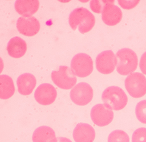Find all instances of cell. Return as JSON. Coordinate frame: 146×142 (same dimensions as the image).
Masks as SVG:
<instances>
[{
  "instance_id": "obj_1",
  "label": "cell",
  "mask_w": 146,
  "mask_h": 142,
  "mask_svg": "<svg viewBox=\"0 0 146 142\" xmlns=\"http://www.w3.org/2000/svg\"><path fill=\"white\" fill-rule=\"evenodd\" d=\"M68 23L73 30L78 26V30L82 34L90 31L94 26L95 18L92 13L84 7L74 9L70 14Z\"/></svg>"
},
{
  "instance_id": "obj_2",
  "label": "cell",
  "mask_w": 146,
  "mask_h": 142,
  "mask_svg": "<svg viewBox=\"0 0 146 142\" xmlns=\"http://www.w3.org/2000/svg\"><path fill=\"white\" fill-rule=\"evenodd\" d=\"M102 99L106 107L115 111L124 108L128 102L127 96L123 89L115 86L108 87L103 91Z\"/></svg>"
},
{
  "instance_id": "obj_3",
  "label": "cell",
  "mask_w": 146,
  "mask_h": 142,
  "mask_svg": "<svg viewBox=\"0 0 146 142\" xmlns=\"http://www.w3.org/2000/svg\"><path fill=\"white\" fill-rule=\"evenodd\" d=\"M117 59V72L121 75H127L135 71L137 68L138 59L136 54L131 49L123 48L116 54Z\"/></svg>"
},
{
  "instance_id": "obj_4",
  "label": "cell",
  "mask_w": 146,
  "mask_h": 142,
  "mask_svg": "<svg viewBox=\"0 0 146 142\" xmlns=\"http://www.w3.org/2000/svg\"><path fill=\"white\" fill-rule=\"evenodd\" d=\"M70 68L76 76L80 78L86 77L93 71L92 59L87 54H77L71 59Z\"/></svg>"
},
{
  "instance_id": "obj_5",
  "label": "cell",
  "mask_w": 146,
  "mask_h": 142,
  "mask_svg": "<svg viewBox=\"0 0 146 142\" xmlns=\"http://www.w3.org/2000/svg\"><path fill=\"white\" fill-rule=\"evenodd\" d=\"M125 87L133 98H139L146 94V78L141 73L133 72L125 79Z\"/></svg>"
},
{
  "instance_id": "obj_6",
  "label": "cell",
  "mask_w": 146,
  "mask_h": 142,
  "mask_svg": "<svg viewBox=\"0 0 146 142\" xmlns=\"http://www.w3.org/2000/svg\"><path fill=\"white\" fill-rule=\"evenodd\" d=\"M51 79L56 86L64 90L72 88L77 81L76 75L66 66H60L58 71L53 70L51 72Z\"/></svg>"
},
{
  "instance_id": "obj_7",
  "label": "cell",
  "mask_w": 146,
  "mask_h": 142,
  "mask_svg": "<svg viewBox=\"0 0 146 142\" xmlns=\"http://www.w3.org/2000/svg\"><path fill=\"white\" fill-rule=\"evenodd\" d=\"M70 98L76 105L85 106L88 104L93 98V90L87 83L80 82L71 90Z\"/></svg>"
},
{
  "instance_id": "obj_8",
  "label": "cell",
  "mask_w": 146,
  "mask_h": 142,
  "mask_svg": "<svg viewBox=\"0 0 146 142\" xmlns=\"http://www.w3.org/2000/svg\"><path fill=\"white\" fill-rule=\"evenodd\" d=\"M117 63L116 56L112 50L102 51L98 55L95 60L97 70L103 74H109L112 72Z\"/></svg>"
},
{
  "instance_id": "obj_9",
  "label": "cell",
  "mask_w": 146,
  "mask_h": 142,
  "mask_svg": "<svg viewBox=\"0 0 146 142\" xmlns=\"http://www.w3.org/2000/svg\"><path fill=\"white\" fill-rule=\"evenodd\" d=\"M91 118L95 124L99 127L108 125L113 119V112L104 104H97L91 110Z\"/></svg>"
},
{
  "instance_id": "obj_10",
  "label": "cell",
  "mask_w": 146,
  "mask_h": 142,
  "mask_svg": "<svg viewBox=\"0 0 146 142\" xmlns=\"http://www.w3.org/2000/svg\"><path fill=\"white\" fill-rule=\"evenodd\" d=\"M57 92L55 87L49 83H42L34 92L35 100L40 104L47 106L52 104L55 100Z\"/></svg>"
},
{
  "instance_id": "obj_11",
  "label": "cell",
  "mask_w": 146,
  "mask_h": 142,
  "mask_svg": "<svg viewBox=\"0 0 146 142\" xmlns=\"http://www.w3.org/2000/svg\"><path fill=\"white\" fill-rule=\"evenodd\" d=\"M17 28L18 31L27 36L36 35L39 31L40 23L34 17H20L17 21Z\"/></svg>"
},
{
  "instance_id": "obj_12",
  "label": "cell",
  "mask_w": 146,
  "mask_h": 142,
  "mask_svg": "<svg viewBox=\"0 0 146 142\" xmlns=\"http://www.w3.org/2000/svg\"><path fill=\"white\" fill-rule=\"evenodd\" d=\"M103 22L108 26H114L119 23L122 18L121 9L114 5V1L109 0L102 13Z\"/></svg>"
},
{
  "instance_id": "obj_13",
  "label": "cell",
  "mask_w": 146,
  "mask_h": 142,
  "mask_svg": "<svg viewBox=\"0 0 146 142\" xmlns=\"http://www.w3.org/2000/svg\"><path fill=\"white\" fill-rule=\"evenodd\" d=\"M72 135L75 142H93L95 137V131L91 125L79 123L75 127Z\"/></svg>"
},
{
  "instance_id": "obj_14",
  "label": "cell",
  "mask_w": 146,
  "mask_h": 142,
  "mask_svg": "<svg viewBox=\"0 0 146 142\" xmlns=\"http://www.w3.org/2000/svg\"><path fill=\"white\" fill-rule=\"evenodd\" d=\"M35 77L30 73H24L18 76L17 80L18 91L23 95H29L36 86Z\"/></svg>"
},
{
  "instance_id": "obj_15",
  "label": "cell",
  "mask_w": 146,
  "mask_h": 142,
  "mask_svg": "<svg viewBox=\"0 0 146 142\" xmlns=\"http://www.w3.org/2000/svg\"><path fill=\"white\" fill-rule=\"evenodd\" d=\"M39 2L38 0H17L15 2L16 11L22 17H32L38 10Z\"/></svg>"
},
{
  "instance_id": "obj_16",
  "label": "cell",
  "mask_w": 146,
  "mask_h": 142,
  "mask_svg": "<svg viewBox=\"0 0 146 142\" xmlns=\"http://www.w3.org/2000/svg\"><path fill=\"white\" fill-rule=\"evenodd\" d=\"M6 49L10 56L14 58H19L23 56L26 53L27 44L21 38L14 36L9 40Z\"/></svg>"
},
{
  "instance_id": "obj_17",
  "label": "cell",
  "mask_w": 146,
  "mask_h": 142,
  "mask_svg": "<svg viewBox=\"0 0 146 142\" xmlns=\"http://www.w3.org/2000/svg\"><path fill=\"white\" fill-rule=\"evenodd\" d=\"M32 140L33 142H58L55 131L48 126H40L34 131Z\"/></svg>"
},
{
  "instance_id": "obj_18",
  "label": "cell",
  "mask_w": 146,
  "mask_h": 142,
  "mask_svg": "<svg viewBox=\"0 0 146 142\" xmlns=\"http://www.w3.org/2000/svg\"><path fill=\"white\" fill-rule=\"evenodd\" d=\"M15 92V87L12 78L7 75H0V98L7 99Z\"/></svg>"
},
{
  "instance_id": "obj_19",
  "label": "cell",
  "mask_w": 146,
  "mask_h": 142,
  "mask_svg": "<svg viewBox=\"0 0 146 142\" xmlns=\"http://www.w3.org/2000/svg\"><path fill=\"white\" fill-rule=\"evenodd\" d=\"M108 142H129V137L124 131L116 129L110 133Z\"/></svg>"
},
{
  "instance_id": "obj_20",
  "label": "cell",
  "mask_w": 146,
  "mask_h": 142,
  "mask_svg": "<svg viewBox=\"0 0 146 142\" xmlns=\"http://www.w3.org/2000/svg\"><path fill=\"white\" fill-rule=\"evenodd\" d=\"M135 114L139 121L146 124V100H141L137 104Z\"/></svg>"
},
{
  "instance_id": "obj_21",
  "label": "cell",
  "mask_w": 146,
  "mask_h": 142,
  "mask_svg": "<svg viewBox=\"0 0 146 142\" xmlns=\"http://www.w3.org/2000/svg\"><path fill=\"white\" fill-rule=\"evenodd\" d=\"M109 0H92L90 1V6L92 11L96 13H102L105 6L108 3Z\"/></svg>"
},
{
  "instance_id": "obj_22",
  "label": "cell",
  "mask_w": 146,
  "mask_h": 142,
  "mask_svg": "<svg viewBox=\"0 0 146 142\" xmlns=\"http://www.w3.org/2000/svg\"><path fill=\"white\" fill-rule=\"evenodd\" d=\"M132 142H146V128L136 129L132 134Z\"/></svg>"
},
{
  "instance_id": "obj_23",
  "label": "cell",
  "mask_w": 146,
  "mask_h": 142,
  "mask_svg": "<svg viewBox=\"0 0 146 142\" xmlns=\"http://www.w3.org/2000/svg\"><path fill=\"white\" fill-rule=\"evenodd\" d=\"M139 1H118L119 5L125 9H131L136 6Z\"/></svg>"
},
{
  "instance_id": "obj_24",
  "label": "cell",
  "mask_w": 146,
  "mask_h": 142,
  "mask_svg": "<svg viewBox=\"0 0 146 142\" xmlns=\"http://www.w3.org/2000/svg\"><path fill=\"white\" fill-rule=\"evenodd\" d=\"M139 67L141 71V72L146 75V51L141 56L140 63H139Z\"/></svg>"
},
{
  "instance_id": "obj_25",
  "label": "cell",
  "mask_w": 146,
  "mask_h": 142,
  "mask_svg": "<svg viewBox=\"0 0 146 142\" xmlns=\"http://www.w3.org/2000/svg\"><path fill=\"white\" fill-rule=\"evenodd\" d=\"M58 142H72L69 139L63 137H57Z\"/></svg>"
}]
</instances>
